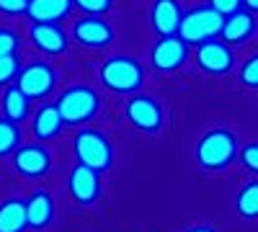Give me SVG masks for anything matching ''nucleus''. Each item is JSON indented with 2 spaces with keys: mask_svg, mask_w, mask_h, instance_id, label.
Masks as SVG:
<instances>
[{
  "mask_svg": "<svg viewBox=\"0 0 258 232\" xmlns=\"http://www.w3.org/2000/svg\"><path fill=\"white\" fill-rule=\"evenodd\" d=\"M238 155V139L227 129H212L197 144V163L207 171H220Z\"/></svg>",
  "mask_w": 258,
  "mask_h": 232,
  "instance_id": "f257e3e1",
  "label": "nucleus"
},
{
  "mask_svg": "<svg viewBox=\"0 0 258 232\" xmlns=\"http://www.w3.org/2000/svg\"><path fill=\"white\" fill-rule=\"evenodd\" d=\"M222 21H225V16L212 11L209 6L191 8L188 13H183L176 36L183 41V44H204V41H212L214 36H220Z\"/></svg>",
  "mask_w": 258,
  "mask_h": 232,
  "instance_id": "f03ea898",
  "label": "nucleus"
},
{
  "mask_svg": "<svg viewBox=\"0 0 258 232\" xmlns=\"http://www.w3.org/2000/svg\"><path fill=\"white\" fill-rule=\"evenodd\" d=\"M54 106L62 116V124H83V121H91L98 114L101 98L88 86H73L59 96Z\"/></svg>",
  "mask_w": 258,
  "mask_h": 232,
  "instance_id": "7ed1b4c3",
  "label": "nucleus"
},
{
  "mask_svg": "<svg viewBox=\"0 0 258 232\" xmlns=\"http://www.w3.org/2000/svg\"><path fill=\"white\" fill-rule=\"evenodd\" d=\"M75 158H78V165L103 173L111 168L114 147L106 139V134H101L98 129H83L75 134Z\"/></svg>",
  "mask_w": 258,
  "mask_h": 232,
  "instance_id": "20e7f679",
  "label": "nucleus"
},
{
  "mask_svg": "<svg viewBox=\"0 0 258 232\" xmlns=\"http://www.w3.org/2000/svg\"><path fill=\"white\" fill-rule=\"evenodd\" d=\"M142 65L132 57H111L103 62L101 67V80L106 88L114 93H135L142 86Z\"/></svg>",
  "mask_w": 258,
  "mask_h": 232,
  "instance_id": "39448f33",
  "label": "nucleus"
},
{
  "mask_svg": "<svg viewBox=\"0 0 258 232\" xmlns=\"http://www.w3.org/2000/svg\"><path fill=\"white\" fill-rule=\"evenodd\" d=\"M18 91L26 98H47L57 86V72L47 62H31L24 70H18Z\"/></svg>",
  "mask_w": 258,
  "mask_h": 232,
  "instance_id": "423d86ee",
  "label": "nucleus"
},
{
  "mask_svg": "<svg viewBox=\"0 0 258 232\" xmlns=\"http://www.w3.org/2000/svg\"><path fill=\"white\" fill-rule=\"evenodd\" d=\"M126 119L132 121V126H137L140 132L155 134L163 126V109L155 98L135 96V98L126 101Z\"/></svg>",
  "mask_w": 258,
  "mask_h": 232,
  "instance_id": "0eeeda50",
  "label": "nucleus"
},
{
  "mask_svg": "<svg viewBox=\"0 0 258 232\" xmlns=\"http://www.w3.org/2000/svg\"><path fill=\"white\" fill-rule=\"evenodd\" d=\"M13 165L21 176L26 178H39L49 171L52 158L41 144H18L13 150Z\"/></svg>",
  "mask_w": 258,
  "mask_h": 232,
  "instance_id": "6e6552de",
  "label": "nucleus"
},
{
  "mask_svg": "<svg viewBox=\"0 0 258 232\" xmlns=\"http://www.w3.org/2000/svg\"><path fill=\"white\" fill-rule=\"evenodd\" d=\"M150 59H153L155 70L173 72V70H178L183 62L188 59V44H183L178 36H165V39H160L158 44L153 47Z\"/></svg>",
  "mask_w": 258,
  "mask_h": 232,
  "instance_id": "1a4fd4ad",
  "label": "nucleus"
},
{
  "mask_svg": "<svg viewBox=\"0 0 258 232\" xmlns=\"http://www.w3.org/2000/svg\"><path fill=\"white\" fill-rule=\"evenodd\" d=\"M73 36H75L78 44H83V47L101 49V47H109L111 41H114V29L106 24L103 18L88 16V18H80L78 24H75Z\"/></svg>",
  "mask_w": 258,
  "mask_h": 232,
  "instance_id": "9d476101",
  "label": "nucleus"
},
{
  "mask_svg": "<svg viewBox=\"0 0 258 232\" xmlns=\"http://www.w3.org/2000/svg\"><path fill=\"white\" fill-rule=\"evenodd\" d=\"M197 62H199V67L204 72L225 75L232 67V49L225 44V41H217V39L204 41V44H199V49H197Z\"/></svg>",
  "mask_w": 258,
  "mask_h": 232,
  "instance_id": "9b49d317",
  "label": "nucleus"
},
{
  "mask_svg": "<svg viewBox=\"0 0 258 232\" xmlns=\"http://www.w3.org/2000/svg\"><path fill=\"white\" fill-rule=\"evenodd\" d=\"M68 188H70V194L78 204L88 206L101 196V178H98L96 171H91V168L75 165L70 171V178H68Z\"/></svg>",
  "mask_w": 258,
  "mask_h": 232,
  "instance_id": "f8f14e48",
  "label": "nucleus"
},
{
  "mask_svg": "<svg viewBox=\"0 0 258 232\" xmlns=\"http://www.w3.org/2000/svg\"><path fill=\"white\" fill-rule=\"evenodd\" d=\"M150 18H153V29L160 34V39L165 36H176L183 11L178 6V0H155L153 11H150Z\"/></svg>",
  "mask_w": 258,
  "mask_h": 232,
  "instance_id": "ddd939ff",
  "label": "nucleus"
},
{
  "mask_svg": "<svg viewBox=\"0 0 258 232\" xmlns=\"http://www.w3.org/2000/svg\"><path fill=\"white\" fill-rule=\"evenodd\" d=\"M253 31H255V13L240 8L222 21L220 36L225 44H238V41H245L248 36H253Z\"/></svg>",
  "mask_w": 258,
  "mask_h": 232,
  "instance_id": "4468645a",
  "label": "nucleus"
},
{
  "mask_svg": "<svg viewBox=\"0 0 258 232\" xmlns=\"http://www.w3.org/2000/svg\"><path fill=\"white\" fill-rule=\"evenodd\" d=\"M31 41L34 47L47 54H62L68 49V34L57 24H34L31 26Z\"/></svg>",
  "mask_w": 258,
  "mask_h": 232,
  "instance_id": "2eb2a0df",
  "label": "nucleus"
},
{
  "mask_svg": "<svg viewBox=\"0 0 258 232\" xmlns=\"http://www.w3.org/2000/svg\"><path fill=\"white\" fill-rule=\"evenodd\" d=\"M73 0H29V18L34 24H59L70 13Z\"/></svg>",
  "mask_w": 258,
  "mask_h": 232,
  "instance_id": "dca6fc26",
  "label": "nucleus"
},
{
  "mask_svg": "<svg viewBox=\"0 0 258 232\" xmlns=\"http://www.w3.org/2000/svg\"><path fill=\"white\" fill-rule=\"evenodd\" d=\"M24 204H26V224L29 227H34V229L49 227V222L54 219V199L47 191L31 194V199H26Z\"/></svg>",
  "mask_w": 258,
  "mask_h": 232,
  "instance_id": "f3484780",
  "label": "nucleus"
},
{
  "mask_svg": "<svg viewBox=\"0 0 258 232\" xmlns=\"http://www.w3.org/2000/svg\"><path fill=\"white\" fill-rule=\"evenodd\" d=\"M59 129H62V116H59V111H57V106L54 103H44L36 114H34V134H36V139H52V137H57L59 134Z\"/></svg>",
  "mask_w": 258,
  "mask_h": 232,
  "instance_id": "a211bd4d",
  "label": "nucleus"
},
{
  "mask_svg": "<svg viewBox=\"0 0 258 232\" xmlns=\"http://www.w3.org/2000/svg\"><path fill=\"white\" fill-rule=\"evenodd\" d=\"M26 224V204L21 199H8L0 204V232H24Z\"/></svg>",
  "mask_w": 258,
  "mask_h": 232,
  "instance_id": "6ab92c4d",
  "label": "nucleus"
},
{
  "mask_svg": "<svg viewBox=\"0 0 258 232\" xmlns=\"http://www.w3.org/2000/svg\"><path fill=\"white\" fill-rule=\"evenodd\" d=\"M3 111H6V119L18 124L29 116V98L18 91V86H8L6 93H3Z\"/></svg>",
  "mask_w": 258,
  "mask_h": 232,
  "instance_id": "aec40b11",
  "label": "nucleus"
},
{
  "mask_svg": "<svg viewBox=\"0 0 258 232\" xmlns=\"http://www.w3.org/2000/svg\"><path fill=\"white\" fill-rule=\"evenodd\" d=\"M235 206H238V214L240 217L255 219V214H258V186L255 183L243 186L240 194H238V201H235Z\"/></svg>",
  "mask_w": 258,
  "mask_h": 232,
  "instance_id": "412c9836",
  "label": "nucleus"
},
{
  "mask_svg": "<svg viewBox=\"0 0 258 232\" xmlns=\"http://www.w3.org/2000/svg\"><path fill=\"white\" fill-rule=\"evenodd\" d=\"M18 144H21V129H18V124H13L8 119H0V158L13 152Z\"/></svg>",
  "mask_w": 258,
  "mask_h": 232,
  "instance_id": "4be33fe9",
  "label": "nucleus"
},
{
  "mask_svg": "<svg viewBox=\"0 0 258 232\" xmlns=\"http://www.w3.org/2000/svg\"><path fill=\"white\" fill-rule=\"evenodd\" d=\"M73 3L80 11H85L88 16H101V13H106L111 8V0H73Z\"/></svg>",
  "mask_w": 258,
  "mask_h": 232,
  "instance_id": "5701e85b",
  "label": "nucleus"
},
{
  "mask_svg": "<svg viewBox=\"0 0 258 232\" xmlns=\"http://www.w3.org/2000/svg\"><path fill=\"white\" fill-rule=\"evenodd\" d=\"M18 36L11 29H0V57H16Z\"/></svg>",
  "mask_w": 258,
  "mask_h": 232,
  "instance_id": "b1692460",
  "label": "nucleus"
},
{
  "mask_svg": "<svg viewBox=\"0 0 258 232\" xmlns=\"http://www.w3.org/2000/svg\"><path fill=\"white\" fill-rule=\"evenodd\" d=\"M18 59L16 57H0V86L11 83L16 75H18Z\"/></svg>",
  "mask_w": 258,
  "mask_h": 232,
  "instance_id": "393cba45",
  "label": "nucleus"
},
{
  "mask_svg": "<svg viewBox=\"0 0 258 232\" xmlns=\"http://www.w3.org/2000/svg\"><path fill=\"white\" fill-rule=\"evenodd\" d=\"M240 80H243V86H248V88H255L258 86V57H250L245 65H243Z\"/></svg>",
  "mask_w": 258,
  "mask_h": 232,
  "instance_id": "a878e982",
  "label": "nucleus"
},
{
  "mask_svg": "<svg viewBox=\"0 0 258 232\" xmlns=\"http://www.w3.org/2000/svg\"><path fill=\"white\" fill-rule=\"evenodd\" d=\"M240 160H243V165L248 168V171H258V144L255 142H248L243 150H240Z\"/></svg>",
  "mask_w": 258,
  "mask_h": 232,
  "instance_id": "bb28decb",
  "label": "nucleus"
},
{
  "mask_svg": "<svg viewBox=\"0 0 258 232\" xmlns=\"http://www.w3.org/2000/svg\"><path fill=\"white\" fill-rule=\"evenodd\" d=\"M240 6H243V0H209V8L217 11L220 16H230L235 11H240Z\"/></svg>",
  "mask_w": 258,
  "mask_h": 232,
  "instance_id": "cd10ccee",
  "label": "nucleus"
},
{
  "mask_svg": "<svg viewBox=\"0 0 258 232\" xmlns=\"http://www.w3.org/2000/svg\"><path fill=\"white\" fill-rule=\"evenodd\" d=\"M26 8H29V0H0V13H8V16L26 13Z\"/></svg>",
  "mask_w": 258,
  "mask_h": 232,
  "instance_id": "c85d7f7f",
  "label": "nucleus"
},
{
  "mask_svg": "<svg viewBox=\"0 0 258 232\" xmlns=\"http://www.w3.org/2000/svg\"><path fill=\"white\" fill-rule=\"evenodd\" d=\"M243 6H245V11L255 13V8H258V0H243Z\"/></svg>",
  "mask_w": 258,
  "mask_h": 232,
  "instance_id": "c756f323",
  "label": "nucleus"
},
{
  "mask_svg": "<svg viewBox=\"0 0 258 232\" xmlns=\"http://www.w3.org/2000/svg\"><path fill=\"white\" fill-rule=\"evenodd\" d=\"M188 232H217L214 227H207V224H202V227H191Z\"/></svg>",
  "mask_w": 258,
  "mask_h": 232,
  "instance_id": "7c9ffc66",
  "label": "nucleus"
}]
</instances>
